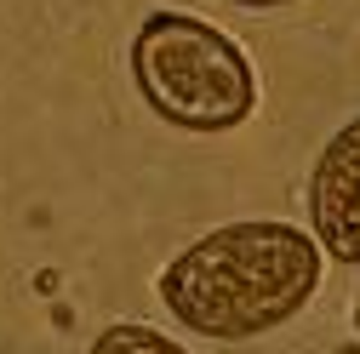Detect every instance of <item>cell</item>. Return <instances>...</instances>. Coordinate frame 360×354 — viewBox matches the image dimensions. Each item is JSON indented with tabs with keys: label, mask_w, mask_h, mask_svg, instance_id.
Here are the masks:
<instances>
[{
	"label": "cell",
	"mask_w": 360,
	"mask_h": 354,
	"mask_svg": "<svg viewBox=\"0 0 360 354\" xmlns=\"http://www.w3.org/2000/svg\"><path fill=\"white\" fill-rule=\"evenodd\" d=\"M354 332H360V291H354Z\"/></svg>",
	"instance_id": "6"
},
{
	"label": "cell",
	"mask_w": 360,
	"mask_h": 354,
	"mask_svg": "<svg viewBox=\"0 0 360 354\" xmlns=\"http://www.w3.org/2000/svg\"><path fill=\"white\" fill-rule=\"evenodd\" d=\"M86 354H189L177 337H166V332H155V326H138V320H120V326H109V332H98L92 337V348Z\"/></svg>",
	"instance_id": "4"
},
{
	"label": "cell",
	"mask_w": 360,
	"mask_h": 354,
	"mask_svg": "<svg viewBox=\"0 0 360 354\" xmlns=\"http://www.w3.org/2000/svg\"><path fill=\"white\" fill-rule=\"evenodd\" d=\"M131 80L177 131H235L257 109V74L235 34L195 12H149L131 34Z\"/></svg>",
	"instance_id": "2"
},
{
	"label": "cell",
	"mask_w": 360,
	"mask_h": 354,
	"mask_svg": "<svg viewBox=\"0 0 360 354\" xmlns=\"http://www.w3.org/2000/svg\"><path fill=\"white\" fill-rule=\"evenodd\" d=\"M229 6H246V12H275V6H292V0H229Z\"/></svg>",
	"instance_id": "5"
},
{
	"label": "cell",
	"mask_w": 360,
	"mask_h": 354,
	"mask_svg": "<svg viewBox=\"0 0 360 354\" xmlns=\"http://www.w3.org/2000/svg\"><path fill=\"white\" fill-rule=\"evenodd\" d=\"M314 246L338 263H360V114L338 126L309 171Z\"/></svg>",
	"instance_id": "3"
},
{
	"label": "cell",
	"mask_w": 360,
	"mask_h": 354,
	"mask_svg": "<svg viewBox=\"0 0 360 354\" xmlns=\"http://www.w3.org/2000/svg\"><path fill=\"white\" fill-rule=\"evenodd\" d=\"M321 286V246L297 223L246 217L184 246L160 269V303L184 332L246 343L297 320Z\"/></svg>",
	"instance_id": "1"
}]
</instances>
